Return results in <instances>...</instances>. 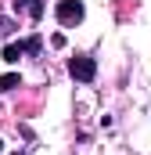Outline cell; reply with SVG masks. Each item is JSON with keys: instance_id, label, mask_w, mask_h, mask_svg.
I'll use <instances>...</instances> for the list:
<instances>
[{"instance_id": "4", "label": "cell", "mask_w": 151, "mask_h": 155, "mask_svg": "<svg viewBox=\"0 0 151 155\" xmlns=\"http://www.w3.org/2000/svg\"><path fill=\"white\" fill-rule=\"evenodd\" d=\"M14 11H25L33 22L43 18V0H14Z\"/></svg>"}, {"instance_id": "7", "label": "cell", "mask_w": 151, "mask_h": 155, "mask_svg": "<svg viewBox=\"0 0 151 155\" xmlns=\"http://www.w3.org/2000/svg\"><path fill=\"white\" fill-rule=\"evenodd\" d=\"M14 155H29V152H14Z\"/></svg>"}, {"instance_id": "2", "label": "cell", "mask_w": 151, "mask_h": 155, "mask_svg": "<svg viewBox=\"0 0 151 155\" xmlns=\"http://www.w3.org/2000/svg\"><path fill=\"white\" fill-rule=\"evenodd\" d=\"M40 51H43V40H40V36H29V40H18V43H7V47H4V61L14 65L22 54H40Z\"/></svg>"}, {"instance_id": "5", "label": "cell", "mask_w": 151, "mask_h": 155, "mask_svg": "<svg viewBox=\"0 0 151 155\" xmlns=\"http://www.w3.org/2000/svg\"><path fill=\"white\" fill-rule=\"evenodd\" d=\"M14 87H22L18 72H7V76H0V94H7V90H14Z\"/></svg>"}, {"instance_id": "1", "label": "cell", "mask_w": 151, "mask_h": 155, "mask_svg": "<svg viewBox=\"0 0 151 155\" xmlns=\"http://www.w3.org/2000/svg\"><path fill=\"white\" fill-rule=\"evenodd\" d=\"M69 76H72L76 83H94L97 61H94L90 54H72V58H69Z\"/></svg>"}, {"instance_id": "8", "label": "cell", "mask_w": 151, "mask_h": 155, "mask_svg": "<svg viewBox=\"0 0 151 155\" xmlns=\"http://www.w3.org/2000/svg\"><path fill=\"white\" fill-rule=\"evenodd\" d=\"M0 152H4V141H0Z\"/></svg>"}, {"instance_id": "6", "label": "cell", "mask_w": 151, "mask_h": 155, "mask_svg": "<svg viewBox=\"0 0 151 155\" xmlns=\"http://www.w3.org/2000/svg\"><path fill=\"white\" fill-rule=\"evenodd\" d=\"M11 29H14V22H11V18H4V15H0V36H7V33H11Z\"/></svg>"}, {"instance_id": "3", "label": "cell", "mask_w": 151, "mask_h": 155, "mask_svg": "<svg viewBox=\"0 0 151 155\" xmlns=\"http://www.w3.org/2000/svg\"><path fill=\"white\" fill-rule=\"evenodd\" d=\"M54 15H58V22H61V25H79L86 11H83V4H79V0H58Z\"/></svg>"}]
</instances>
